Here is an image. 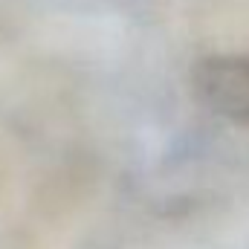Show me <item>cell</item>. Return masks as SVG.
Instances as JSON below:
<instances>
[{
	"instance_id": "cell-1",
	"label": "cell",
	"mask_w": 249,
	"mask_h": 249,
	"mask_svg": "<svg viewBox=\"0 0 249 249\" xmlns=\"http://www.w3.org/2000/svg\"><path fill=\"white\" fill-rule=\"evenodd\" d=\"M191 90L197 102L235 124H249V55L220 53L191 67Z\"/></svg>"
}]
</instances>
